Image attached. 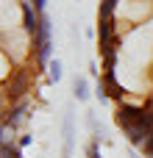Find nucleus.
Instances as JSON below:
<instances>
[{
	"label": "nucleus",
	"instance_id": "f257e3e1",
	"mask_svg": "<svg viewBox=\"0 0 153 158\" xmlns=\"http://www.w3.org/2000/svg\"><path fill=\"white\" fill-rule=\"evenodd\" d=\"M28 108H31V100H28V97H22V100L11 103V108H3V122H6V125H11L14 131H17V128H22V122L28 119Z\"/></svg>",
	"mask_w": 153,
	"mask_h": 158
},
{
	"label": "nucleus",
	"instance_id": "f03ea898",
	"mask_svg": "<svg viewBox=\"0 0 153 158\" xmlns=\"http://www.w3.org/2000/svg\"><path fill=\"white\" fill-rule=\"evenodd\" d=\"M61 133H64V147H61V156H64V158H72V153H75V119H72V106L64 111Z\"/></svg>",
	"mask_w": 153,
	"mask_h": 158
},
{
	"label": "nucleus",
	"instance_id": "7ed1b4c3",
	"mask_svg": "<svg viewBox=\"0 0 153 158\" xmlns=\"http://www.w3.org/2000/svg\"><path fill=\"white\" fill-rule=\"evenodd\" d=\"M72 97H75L78 103H86V100L92 97V92H89V81H86L84 75H75V81H72Z\"/></svg>",
	"mask_w": 153,
	"mask_h": 158
},
{
	"label": "nucleus",
	"instance_id": "20e7f679",
	"mask_svg": "<svg viewBox=\"0 0 153 158\" xmlns=\"http://www.w3.org/2000/svg\"><path fill=\"white\" fill-rule=\"evenodd\" d=\"M61 78H64V64L59 58H50V64H47V81L50 83H59Z\"/></svg>",
	"mask_w": 153,
	"mask_h": 158
},
{
	"label": "nucleus",
	"instance_id": "39448f33",
	"mask_svg": "<svg viewBox=\"0 0 153 158\" xmlns=\"http://www.w3.org/2000/svg\"><path fill=\"white\" fill-rule=\"evenodd\" d=\"M117 3H123V0H100L98 3V17H114L117 14Z\"/></svg>",
	"mask_w": 153,
	"mask_h": 158
},
{
	"label": "nucleus",
	"instance_id": "423d86ee",
	"mask_svg": "<svg viewBox=\"0 0 153 158\" xmlns=\"http://www.w3.org/2000/svg\"><path fill=\"white\" fill-rule=\"evenodd\" d=\"M0 153L3 158H22V147L17 142H0Z\"/></svg>",
	"mask_w": 153,
	"mask_h": 158
},
{
	"label": "nucleus",
	"instance_id": "0eeeda50",
	"mask_svg": "<svg viewBox=\"0 0 153 158\" xmlns=\"http://www.w3.org/2000/svg\"><path fill=\"white\" fill-rule=\"evenodd\" d=\"M86 158H103L100 156V139H92L86 144Z\"/></svg>",
	"mask_w": 153,
	"mask_h": 158
},
{
	"label": "nucleus",
	"instance_id": "6e6552de",
	"mask_svg": "<svg viewBox=\"0 0 153 158\" xmlns=\"http://www.w3.org/2000/svg\"><path fill=\"white\" fill-rule=\"evenodd\" d=\"M86 125H89V131L95 133V139H100V133H98V117H95V114H86Z\"/></svg>",
	"mask_w": 153,
	"mask_h": 158
},
{
	"label": "nucleus",
	"instance_id": "1a4fd4ad",
	"mask_svg": "<svg viewBox=\"0 0 153 158\" xmlns=\"http://www.w3.org/2000/svg\"><path fill=\"white\" fill-rule=\"evenodd\" d=\"M17 144H20V147H28V144H31V136H28V133H22V136L17 139Z\"/></svg>",
	"mask_w": 153,
	"mask_h": 158
},
{
	"label": "nucleus",
	"instance_id": "9d476101",
	"mask_svg": "<svg viewBox=\"0 0 153 158\" xmlns=\"http://www.w3.org/2000/svg\"><path fill=\"white\" fill-rule=\"evenodd\" d=\"M33 6H36V11H42L45 14V8H47V0H31Z\"/></svg>",
	"mask_w": 153,
	"mask_h": 158
}]
</instances>
